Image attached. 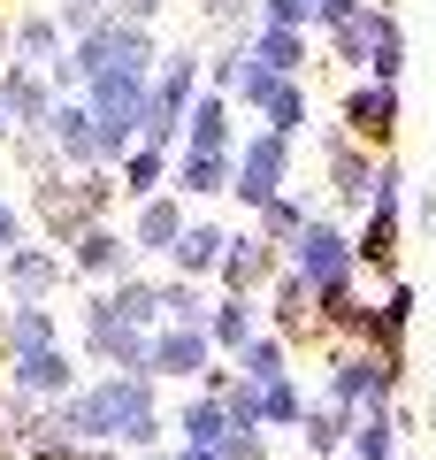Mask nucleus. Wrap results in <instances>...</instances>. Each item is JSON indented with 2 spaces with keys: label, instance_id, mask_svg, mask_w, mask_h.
<instances>
[{
  "label": "nucleus",
  "instance_id": "obj_24",
  "mask_svg": "<svg viewBox=\"0 0 436 460\" xmlns=\"http://www.w3.org/2000/svg\"><path fill=\"white\" fill-rule=\"evenodd\" d=\"M184 146L192 154H238V100L199 93L192 115H184Z\"/></svg>",
  "mask_w": 436,
  "mask_h": 460
},
{
  "label": "nucleus",
  "instance_id": "obj_34",
  "mask_svg": "<svg viewBox=\"0 0 436 460\" xmlns=\"http://www.w3.org/2000/svg\"><path fill=\"white\" fill-rule=\"evenodd\" d=\"M8 162L23 169V184H54V177H69V169H62V154H54V138H47V131H16V138H8Z\"/></svg>",
  "mask_w": 436,
  "mask_h": 460
},
{
  "label": "nucleus",
  "instance_id": "obj_22",
  "mask_svg": "<svg viewBox=\"0 0 436 460\" xmlns=\"http://www.w3.org/2000/svg\"><path fill=\"white\" fill-rule=\"evenodd\" d=\"M405 429H414V414L390 399V407H368L353 422V445H344V460H405Z\"/></svg>",
  "mask_w": 436,
  "mask_h": 460
},
{
  "label": "nucleus",
  "instance_id": "obj_29",
  "mask_svg": "<svg viewBox=\"0 0 436 460\" xmlns=\"http://www.w3.org/2000/svg\"><path fill=\"white\" fill-rule=\"evenodd\" d=\"M169 169H177V154H169V146H153V138H138V146L123 154V169H115V177H123V199L138 208V199L169 192Z\"/></svg>",
  "mask_w": 436,
  "mask_h": 460
},
{
  "label": "nucleus",
  "instance_id": "obj_16",
  "mask_svg": "<svg viewBox=\"0 0 436 460\" xmlns=\"http://www.w3.org/2000/svg\"><path fill=\"white\" fill-rule=\"evenodd\" d=\"M31 238H47V246H77L84 230H92V215H84V199H77V184L69 177H54V184H31Z\"/></svg>",
  "mask_w": 436,
  "mask_h": 460
},
{
  "label": "nucleus",
  "instance_id": "obj_37",
  "mask_svg": "<svg viewBox=\"0 0 436 460\" xmlns=\"http://www.w3.org/2000/svg\"><path fill=\"white\" fill-rule=\"evenodd\" d=\"M230 368H238L245 384H275V376H291V345L275 338V330H260V338L245 345V353H238V361H230Z\"/></svg>",
  "mask_w": 436,
  "mask_h": 460
},
{
  "label": "nucleus",
  "instance_id": "obj_2",
  "mask_svg": "<svg viewBox=\"0 0 436 460\" xmlns=\"http://www.w3.org/2000/svg\"><path fill=\"white\" fill-rule=\"evenodd\" d=\"M283 261L314 284V307H322V314H329V307H344V299L360 292V246H353V230H344L337 215H314L307 238H299Z\"/></svg>",
  "mask_w": 436,
  "mask_h": 460
},
{
  "label": "nucleus",
  "instance_id": "obj_12",
  "mask_svg": "<svg viewBox=\"0 0 436 460\" xmlns=\"http://www.w3.org/2000/svg\"><path fill=\"white\" fill-rule=\"evenodd\" d=\"M390 23H398V8H353V16L322 23V39H329V69H344V77H368V69H375V47H383Z\"/></svg>",
  "mask_w": 436,
  "mask_h": 460
},
{
  "label": "nucleus",
  "instance_id": "obj_39",
  "mask_svg": "<svg viewBox=\"0 0 436 460\" xmlns=\"http://www.w3.org/2000/svg\"><path fill=\"white\" fill-rule=\"evenodd\" d=\"M260 23H283V31H307V23H322V8H314V0H260Z\"/></svg>",
  "mask_w": 436,
  "mask_h": 460
},
{
  "label": "nucleus",
  "instance_id": "obj_38",
  "mask_svg": "<svg viewBox=\"0 0 436 460\" xmlns=\"http://www.w3.org/2000/svg\"><path fill=\"white\" fill-rule=\"evenodd\" d=\"M199 16H207V31H214V39L245 47V39L260 31V0H199Z\"/></svg>",
  "mask_w": 436,
  "mask_h": 460
},
{
  "label": "nucleus",
  "instance_id": "obj_26",
  "mask_svg": "<svg viewBox=\"0 0 436 460\" xmlns=\"http://www.w3.org/2000/svg\"><path fill=\"white\" fill-rule=\"evenodd\" d=\"M230 184H238V154H177V169H169V192L184 199H222Z\"/></svg>",
  "mask_w": 436,
  "mask_h": 460
},
{
  "label": "nucleus",
  "instance_id": "obj_50",
  "mask_svg": "<svg viewBox=\"0 0 436 460\" xmlns=\"http://www.w3.org/2000/svg\"><path fill=\"white\" fill-rule=\"evenodd\" d=\"M405 460H414V453H405Z\"/></svg>",
  "mask_w": 436,
  "mask_h": 460
},
{
  "label": "nucleus",
  "instance_id": "obj_25",
  "mask_svg": "<svg viewBox=\"0 0 436 460\" xmlns=\"http://www.w3.org/2000/svg\"><path fill=\"white\" fill-rule=\"evenodd\" d=\"M8 39H16V62L23 69H54L69 54V31L54 23V8H23V16H8Z\"/></svg>",
  "mask_w": 436,
  "mask_h": 460
},
{
  "label": "nucleus",
  "instance_id": "obj_20",
  "mask_svg": "<svg viewBox=\"0 0 436 460\" xmlns=\"http://www.w3.org/2000/svg\"><path fill=\"white\" fill-rule=\"evenodd\" d=\"M0 108H8V123H16V131H47L62 100H54L47 69H23V62H8V69H0Z\"/></svg>",
  "mask_w": 436,
  "mask_h": 460
},
{
  "label": "nucleus",
  "instance_id": "obj_42",
  "mask_svg": "<svg viewBox=\"0 0 436 460\" xmlns=\"http://www.w3.org/2000/svg\"><path fill=\"white\" fill-rule=\"evenodd\" d=\"M161 8H169V0H108V16H115V23H145V31L161 23Z\"/></svg>",
  "mask_w": 436,
  "mask_h": 460
},
{
  "label": "nucleus",
  "instance_id": "obj_13",
  "mask_svg": "<svg viewBox=\"0 0 436 460\" xmlns=\"http://www.w3.org/2000/svg\"><path fill=\"white\" fill-rule=\"evenodd\" d=\"M214 361H222V353H214L207 330L161 323V330H153V361H145V376H153V384H199Z\"/></svg>",
  "mask_w": 436,
  "mask_h": 460
},
{
  "label": "nucleus",
  "instance_id": "obj_32",
  "mask_svg": "<svg viewBox=\"0 0 436 460\" xmlns=\"http://www.w3.org/2000/svg\"><path fill=\"white\" fill-rule=\"evenodd\" d=\"M169 438H177V445H222V438H230V414H222V399L192 392V399H184V414L169 422Z\"/></svg>",
  "mask_w": 436,
  "mask_h": 460
},
{
  "label": "nucleus",
  "instance_id": "obj_31",
  "mask_svg": "<svg viewBox=\"0 0 436 460\" xmlns=\"http://www.w3.org/2000/svg\"><path fill=\"white\" fill-rule=\"evenodd\" d=\"M353 422H360V414H344V407H329V399H314L307 422H299V438H307V460H337L344 445H353Z\"/></svg>",
  "mask_w": 436,
  "mask_h": 460
},
{
  "label": "nucleus",
  "instance_id": "obj_44",
  "mask_svg": "<svg viewBox=\"0 0 436 460\" xmlns=\"http://www.w3.org/2000/svg\"><path fill=\"white\" fill-rule=\"evenodd\" d=\"M84 460H130L123 445H84Z\"/></svg>",
  "mask_w": 436,
  "mask_h": 460
},
{
  "label": "nucleus",
  "instance_id": "obj_9",
  "mask_svg": "<svg viewBox=\"0 0 436 460\" xmlns=\"http://www.w3.org/2000/svg\"><path fill=\"white\" fill-rule=\"evenodd\" d=\"M77 384H84V353H69V345H39V353L8 361V392L31 399V407H62Z\"/></svg>",
  "mask_w": 436,
  "mask_h": 460
},
{
  "label": "nucleus",
  "instance_id": "obj_27",
  "mask_svg": "<svg viewBox=\"0 0 436 460\" xmlns=\"http://www.w3.org/2000/svg\"><path fill=\"white\" fill-rule=\"evenodd\" d=\"M405 330H414V284L390 277V292L368 307V345L390 353V361H405Z\"/></svg>",
  "mask_w": 436,
  "mask_h": 460
},
{
  "label": "nucleus",
  "instance_id": "obj_40",
  "mask_svg": "<svg viewBox=\"0 0 436 460\" xmlns=\"http://www.w3.org/2000/svg\"><path fill=\"white\" fill-rule=\"evenodd\" d=\"M222 460H275V438H268V429H230Z\"/></svg>",
  "mask_w": 436,
  "mask_h": 460
},
{
  "label": "nucleus",
  "instance_id": "obj_35",
  "mask_svg": "<svg viewBox=\"0 0 436 460\" xmlns=\"http://www.w3.org/2000/svg\"><path fill=\"white\" fill-rule=\"evenodd\" d=\"M307 407H314V399H307V384H299V376L260 384V422H268V429H299V422H307Z\"/></svg>",
  "mask_w": 436,
  "mask_h": 460
},
{
  "label": "nucleus",
  "instance_id": "obj_28",
  "mask_svg": "<svg viewBox=\"0 0 436 460\" xmlns=\"http://www.w3.org/2000/svg\"><path fill=\"white\" fill-rule=\"evenodd\" d=\"M314 215H322V199H314V192H283L275 208H260V215H253V230L268 238L275 253H291L299 238H307V223H314Z\"/></svg>",
  "mask_w": 436,
  "mask_h": 460
},
{
  "label": "nucleus",
  "instance_id": "obj_49",
  "mask_svg": "<svg viewBox=\"0 0 436 460\" xmlns=\"http://www.w3.org/2000/svg\"><path fill=\"white\" fill-rule=\"evenodd\" d=\"M0 23H8V0H0Z\"/></svg>",
  "mask_w": 436,
  "mask_h": 460
},
{
  "label": "nucleus",
  "instance_id": "obj_14",
  "mask_svg": "<svg viewBox=\"0 0 436 460\" xmlns=\"http://www.w3.org/2000/svg\"><path fill=\"white\" fill-rule=\"evenodd\" d=\"M275 269H283V253L260 238V230H230V253L222 269H214V292H238V299H268Z\"/></svg>",
  "mask_w": 436,
  "mask_h": 460
},
{
  "label": "nucleus",
  "instance_id": "obj_11",
  "mask_svg": "<svg viewBox=\"0 0 436 460\" xmlns=\"http://www.w3.org/2000/svg\"><path fill=\"white\" fill-rule=\"evenodd\" d=\"M260 307H268V330L291 345V353H299V345H329V338H322V307H314V284L299 277L291 261L275 269V284H268V299H260Z\"/></svg>",
  "mask_w": 436,
  "mask_h": 460
},
{
  "label": "nucleus",
  "instance_id": "obj_3",
  "mask_svg": "<svg viewBox=\"0 0 436 460\" xmlns=\"http://www.w3.org/2000/svg\"><path fill=\"white\" fill-rule=\"evenodd\" d=\"M405 384V361L375 353V345H322V399L344 414H368V407H390Z\"/></svg>",
  "mask_w": 436,
  "mask_h": 460
},
{
  "label": "nucleus",
  "instance_id": "obj_21",
  "mask_svg": "<svg viewBox=\"0 0 436 460\" xmlns=\"http://www.w3.org/2000/svg\"><path fill=\"white\" fill-rule=\"evenodd\" d=\"M230 253V230L214 223V215H192L177 238V253H169V277H192V284H214V269H222Z\"/></svg>",
  "mask_w": 436,
  "mask_h": 460
},
{
  "label": "nucleus",
  "instance_id": "obj_33",
  "mask_svg": "<svg viewBox=\"0 0 436 460\" xmlns=\"http://www.w3.org/2000/svg\"><path fill=\"white\" fill-rule=\"evenodd\" d=\"M207 314H214V284H192V277H161V323L207 330Z\"/></svg>",
  "mask_w": 436,
  "mask_h": 460
},
{
  "label": "nucleus",
  "instance_id": "obj_23",
  "mask_svg": "<svg viewBox=\"0 0 436 460\" xmlns=\"http://www.w3.org/2000/svg\"><path fill=\"white\" fill-rule=\"evenodd\" d=\"M268 330V307L260 299H238V292H214V314H207V338H214V353L222 361H238L245 345Z\"/></svg>",
  "mask_w": 436,
  "mask_h": 460
},
{
  "label": "nucleus",
  "instance_id": "obj_36",
  "mask_svg": "<svg viewBox=\"0 0 436 460\" xmlns=\"http://www.w3.org/2000/svg\"><path fill=\"white\" fill-rule=\"evenodd\" d=\"M115 314H123V323H138V330H161V277H123L115 284Z\"/></svg>",
  "mask_w": 436,
  "mask_h": 460
},
{
  "label": "nucleus",
  "instance_id": "obj_8",
  "mask_svg": "<svg viewBox=\"0 0 436 460\" xmlns=\"http://www.w3.org/2000/svg\"><path fill=\"white\" fill-rule=\"evenodd\" d=\"M322 169H329V208H337V223L344 215H368L383 154H368L360 138H344V131H322Z\"/></svg>",
  "mask_w": 436,
  "mask_h": 460
},
{
  "label": "nucleus",
  "instance_id": "obj_46",
  "mask_svg": "<svg viewBox=\"0 0 436 460\" xmlns=\"http://www.w3.org/2000/svg\"><path fill=\"white\" fill-rule=\"evenodd\" d=\"M8 138H16V123H8V108H0V154H8Z\"/></svg>",
  "mask_w": 436,
  "mask_h": 460
},
{
  "label": "nucleus",
  "instance_id": "obj_17",
  "mask_svg": "<svg viewBox=\"0 0 436 460\" xmlns=\"http://www.w3.org/2000/svg\"><path fill=\"white\" fill-rule=\"evenodd\" d=\"M184 223H192V199L184 192H153L130 208V246H138V261H169L184 238Z\"/></svg>",
  "mask_w": 436,
  "mask_h": 460
},
{
  "label": "nucleus",
  "instance_id": "obj_45",
  "mask_svg": "<svg viewBox=\"0 0 436 460\" xmlns=\"http://www.w3.org/2000/svg\"><path fill=\"white\" fill-rule=\"evenodd\" d=\"M0 460H23V445H16V438H8V429H0Z\"/></svg>",
  "mask_w": 436,
  "mask_h": 460
},
{
  "label": "nucleus",
  "instance_id": "obj_19",
  "mask_svg": "<svg viewBox=\"0 0 436 460\" xmlns=\"http://www.w3.org/2000/svg\"><path fill=\"white\" fill-rule=\"evenodd\" d=\"M39 345H62L54 299H8V307H0V368L16 361V353H39Z\"/></svg>",
  "mask_w": 436,
  "mask_h": 460
},
{
  "label": "nucleus",
  "instance_id": "obj_47",
  "mask_svg": "<svg viewBox=\"0 0 436 460\" xmlns=\"http://www.w3.org/2000/svg\"><path fill=\"white\" fill-rule=\"evenodd\" d=\"M84 8H100V16H108V0H84Z\"/></svg>",
  "mask_w": 436,
  "mask_h": 460
},
{
  "label": "nucleus",
  "instance_id": "obj_43",
  "mask_svg": "<svg viewBox=\"0 0 436 460\" xmlns=\"http://www.w3.org/2000/svg\"><path fill=\"white\" fill-rule=\"evenodd\" d=\"M169 460H222V445H169Z\"/></svg>",
  "mask_w": 436,
  "mask_h": 460
},
{
  "label": "nucleus",
  "instance_id": "obj_10",
  "mask_svg": "<svg viewBox=\"0 0 436 460\" xmlns=\"http://www.w3.org/2000/svg\"><path fill=\"white\" fill-rule=\"evenodd\" d=\"M138 246H130V230H115V223H92L77 238V246H69V277L77 284H92V292H115V284L123 277H138Z\"/></svg>",
  "mask_w": 436,
  "mask_h": 460
},
{
  "label": "nucleus",
  "instance_id": "obj_41",
  "mask_svg": "<svg viewBox=\"0 0 436 460\" xmlns=\"http://www.w3.org/2000/svg\"><path fill=\"white\" fill-rule=\"evenodd\" d=\"M23 238H31V215H23L16 199H0V261H8V253H16Z\"/></svg>",
  "mask_w": 436,
  "mask_h": 460
},
{
  "label": "nucleus",
  "instance_id": "obj_18",
  "mask_svg": "<svg viewBox=\"0 0 436 460\" xmlns=\"http://www.w3.org/2000/svg\"><path fill=\"white\" fill-rule=\"evenodd\" d=\"M47 138H54V154H62L69 177H77V169H108V138H100V115L84 108V100H62V108H54Z\"/></svg>",
  "mask_w": 436,
  "mask_h": 460
},
{
  "label": "nucleus",
  "instance_id": "obj_6",
  "mask_svg": "<svg viewBox=\"0 0 436 460\" xmlns=\"http://www.w3.org/2000/svg\"><path fill=\"white\" fill-rule=\"evenodd\" d=\"M398 115H405V84H375V77H353L337 100V131L360 138L368 154H398Z\"/></svg>",
  "mask_w": 436,
  "mask_h": 460
},
{
  "label": "nucleus",
  "instance_id": "obj_5",
  "mask_svg": "<svg viewBox=\"0 0 436 460\" xmlns=\"http://www.w3.org/2000/svg\"><path fill=\"white\" fill-rule=\"evenodd\" d=\"M69 62H77L84 84H92V77H153V69H161V47H153V31H145V23L100 16L92 31L69 47Z\"/></svg>",
  "mask_w": 436,
  "mask_h": 460
},
{
  "label": "nucleus",
  "instance_id": "obj_30",
  "mask_svg": "<svg viewBox=\"0 0 436 460\" xmlns=\"http://www.w3.org/2000/svg\"><path fill=\"white\" fill-rule=\"evenodd\" d=\"M245 54H253L260 69H275V77H299V69L314 62V54H307V31H283V23H260V31L245 39Z\"/></svg>",
  "mask_w": 436,
  "mask_h": 460
},
{
  "label": "nucleus",
  "instance_id": "obj_4",
  "mask_svg": "<svg viewBox=\"0 0 436 460\" xmlns=\"http://www.w3.org/2000/svg\"><path fill=\"white\" fill-rule=\"evenodd\" d=\"M77 345H84V368H100V376H145V361H153V330L123 323V314H115V292L84 299Z\"/></svg>",
  "mask_w": 436,
  "mask_h": 460
},
{
  "label": "nucleus",
  "instance_id": "obj_1",
  "mask_svg": "<svg viewBox=\"0 0 436 460\" xmlns=\"http://www.w3.org/2000/svg\"><path fill=\"white\" fill-rule=\"evenodd\" d=\"M54 422L77 445H123L130 460L169 445V414H161V384L153 376H84L77 392L54 407Z\"/></svg>",
  "mask_w": 436,
  "mask_h": 460
},
{
  "label": "nucleus",
  "instance_id": "obj_7",
  "mask_svg": "<svg viewBox=\"0 0 436 460\" xmlns=\"http://www.w3.org/2000/svg\"><path fill=\"white\" fill-rule=\"evenodd\" d=\"M291 192V138H275L268 123H260L253 138H238V184H230V199L238 208H275V199Z\"/></svg>",
  "mask_w": 436,
  "mask_h": 460
},
{
  "label": "nucleus",
  "instance_id": "obj_48",
  "mask_svg": "<svg viewBox=\"0 0 436 460\" xmlns=\"http://www.w3.org/2000/svg\"><path fill=\"white\" fill-rule=\"evenodd\" d=\"M145 460H169V445H161V453H145Z\"/></svg>",
  "mask_w": 436,
  "mask_h": 460
},
{
  "label": "nucleus",
  "instance_id": "obj_15",
  "mask_svg": "<svg viewBox=\"0 0 436 460\" xmlns=\"http://www.w3.org/2000/svg\"><path fill=\"white\" fill-rule=\"evenodd\" d=\"M69 284V253L47 246V238H23L8 261H0V292L8 299H54Z\"/></svg>",
  "mask_w": 436,
  "mask_h": 460
}]
</instances>
